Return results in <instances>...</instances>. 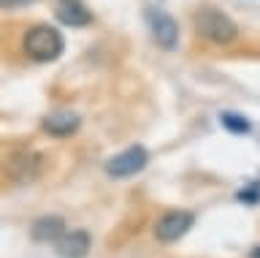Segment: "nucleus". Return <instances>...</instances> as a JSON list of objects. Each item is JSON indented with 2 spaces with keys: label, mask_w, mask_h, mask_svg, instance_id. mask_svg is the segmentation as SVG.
I'll list each match as a JSON object with an SVG mask.
<instances>
[{
  "label": "nucleus",
  "mask_w": 260,
  "mask_h": 258,
  "mask_svg": "<svg viewBox=\"0 0 260 258\" xmlns=\"http://www.w3.org/2000/svg\"><path fill=\"white\" fill-rule=\"evenodd\" d=\"M62 36L60 30H54L52 25H32L22 38V49L30 60L36 63H52L62 54Z\"/></svg>",
  "instance_id": "obj_1"
},
{
  "label": "nucleus",
  "mask_w": 260,
  "mask_h": 258,
  "mask_svg": "<svg viewBox=\"0 0 260 258\" xmlns=\"http://www.w3.org/2000/svg\"><path fill=\"white\" fill-rule=\"evenodd\" d=\"M195 30L211 44H233L239 36L236 22L219 9H201L195 14Z\"/></svg>",
  "instance_id": "obj_2"
},
{
  "label": "nucleus",
  "mask_w": 260,
  "mask_h": 258,
  "mask_svg": "<svg viewBox=\"0 0 260 258\" xmlns=\"http://www.w3.org/2000/svg\"><path fill=\"white\" fill-rule=\"evenodd\" d=\"M146 160H149V152L146 147L141 144H133V147L117 152L114 158L106 160V174L111 177V180H127V177L138 174L141 168L146 166Z\"/></svg>",
  "instance_id": "obj_3"
},
{
  "label": "nucleus",
  "mask_w": 260,
  "mask_h": 258,
  "mask_svg": "<svg viewBox=\"0 0 260 258\" xmlns=\"http://www.w3.org/2000/svg\"><path fill=\"white\" fill-rule=\"evenodd\" d=\"M146 25L152 30V38L157 41L160 49L174 52L179 46V25L176 19L162 9H146Z\"/></svg>",
  "instance_id": "obj_4"
},
{
  "label": "nucleus",
  "mask_w": 260,
  "mask_h": 258,
  "mask_svg": "<svg viewBox=\"0 0 260 258\" xmlns=\"http://www.w3.org/2000/svg\"><path fill=\"white\" fill-rule=\"evenodd\" d=\"M192 212H187V209H171V212H166L157 220V225H154V239L162 242V245H168V242H176L182 239L187 231L192 228Z\"/></svg>",
  "instance_id": "obj_5"
},
{
  "label": "nucleus",
  "mask_w": 260,
  "mask_h": 258,
  "mask_svg": "<svg viewBox=\"0 0 260 258\" xmlns=\"http://www.w3.org/2000/svg\"><path fill=\"white\" fill-rule=\"evenodd\" d=\"M92 247V237L89 231H65L57 239V255L60 258H84Z\"/></svg>",
  "instance_id": "obj_6"
},
{
  "label": "nucleus",
  "mask_w": 260,
  "mask_h": 258,
  "mask_svg": "<svg viewBox=\"0 0 260 258\" xmlns=\"http://www.w3.org/2000/svg\"><path fill=\"white\" fill-rule=\"evenodd\" d=\"M81 125V117L71 109H62V111H52V114L44 117V131L49 136H73Z\"/></svg>",
  "instance_id": "obj_7"
},
{
  "label": "nucleus",
  "mask_w": 260,
  "mask_h": 258,
  "mask_svg": "<svg viewBox=\"0 0 260 258\" xmlns=\"http://www.w3.org/2000/svg\"><path fill=\"white\" fill-rule=\"evenodd\" d=\"M54 17L68 27H84L92 22V14H89V9L81 0H60L54 9Z\"/></svg>",
  "instance_id": "obj_8"
},
{
  "label": "nucleus",
  "mask_w": 260,
  "mask_h": 258,
  "mask_svg": "<svg viewBox=\"0 0 260 258\" xmlns=\"http://www.w3.org/2000/svg\"><path fill=\"white\" fill-rule=\"evenodd\" d=\"M65 234V220L57 215H46V217H38L30 228V237L36 242H54Z\"/></svg>",
  "instance_id": "obj_9"
},
{
  "label": "nucleus",
  "mask_w": 260,
  "mask_h": 258,
  "mask_svg": "<svg viewBox=\"0 0 260 258\" xmlns=\"http://www.w3.org/2000/svg\"><path fill=\"white\" fill-rule=\"evenodd\" d=\"M219 123H222L225 131H231V133H239V136H247L249 133V120L247 117H241V114H236V111H222L219 114Z\"/></svg>",
  "instance_id": "obj_10"
},
{
  "label": "nucleus",
  "mask_w": 260,
  "mask_h": 258,
  "mask_svg": "<svg viewBox=\"0 0 260 258\" xmlns=\"http://www.w3.org/2000/svg\"><path fill=\"white\" fill-rule=\"evenodd\" d=\"M239 198L244 201V204H260V190L257 188H241Z\"/></svg>",
  "instance_id": "obj_11"
},
{
  "label": "nucleus",
  "mask_w": 260,
  "mask_h": 258,
  "mask_svg": "<svg viewBox=\"0 0 260 258\" xmlns=\"http://www.w3.org/2000/svg\"><path fill=\"white\" fill-rule=\"evenodd\" d=\"M249 255H252V258H260V247H255V250H252Z\"/></svg>",
  "instance_id": "obj_12"
}]
</instances>
